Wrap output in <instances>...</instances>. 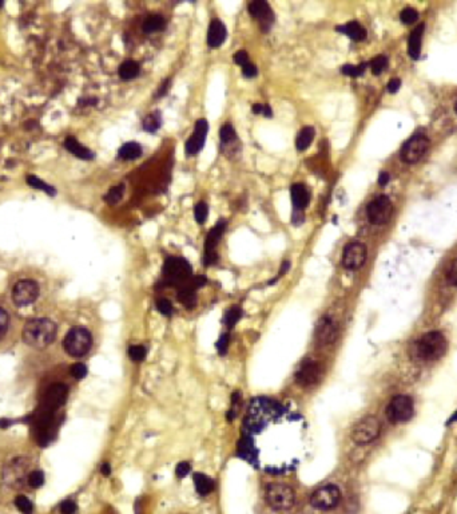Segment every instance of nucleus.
<instances>
[{"mask_svg": "<svg viewBox=\"0 0 457 514\" xmlns=\"http://www.w3.org/2000/svg\"><path fill=\"white\" fill-rule=\"evenodd\" d=\"M244 315V311L240 305H233L232 308H228L225 314V318H223V322H225L227 329H233L237 326V323L240 322L241 318Z\"/></svg>", "mask_w": 457, "mask_h": 514, "instance_id": "obj_32", "label": "nucleus"}, {"mask_svg": "<svg viewBox=\"0 0 457 514\" xmlns=\"http://www.w3.org/2000/svg\"><path fill=\"white\" fill-rule=\"evenodd\" d=\"M28 463L26 462V459L18 458L14 459L11 462V465L8 466V470H6L4 475H8V484H19L20 481H23V478L26 475V470Z\"/></svg>", "mask_w": 457, "mask_h": 514, "instance_id": "obj_23", "label": "nucleus"}, {"mask_svg": "<svg viewBox=\"0 0 457 514\" xmlns=\"http://www.w3.org/2000/svg\"><path fill=\"white\" fill-rule=\"evenodd\" d=\"M207 216H209V205L205 201H199L194 207V220L199 225H203L206 222Z\"/></svg>", "mask_w": 457, "mask_h": 514, "instance_id": "obj_37", "label": "nucleus"}, {"mask_svg": "<svg viewBox=\"0 0 457 514\" xmlns=\"http://www.w3.org/2000/svg\"><path fill=\"white\" fill-rule=\"evenodd\" d=\"M123 196H125V184H119V185L112 186V188L104 194L103 200L106 201L108 205H117L119 201L122 200Z\"/></svg>", "mask_w": 457, "mask_h": 514, "instance_id": "obj_33", "label": "nucleus"}, {"mask_svg": "<svg viewBox=\"0 0 457 514\" xmlns=\"http://www.w3.org/2000/svg\"><path fill=\"white\" fill-rule=\"evenodd\" d=\"M335 31L342 35H347L352 41L361 42L366 38V30L361 26V23L357 20H352L349 23L341 24V26L335 27Z\"/></svg>", "mask_w": 457, "mask_h": 514, "instance_id": "obj_21", "label": "nucleus"}, {"mask_svg": "<svg viewBox=\"0 0 457 514\" xmlns=\"http://www.w3.org/2000/svg\"><path fill=\"white\" fill-rule=\"evenodd\" d=\"M8 324H10V316H8V314L4 311L3 308H0V340L7 333Z\"/></svg>", "mask_w": 457, "mask_h": 514, "instance_id": "obj_45", "label": "nucleus"}, {"mask_svg": "<svg viewBox=\"0 0 457 514\" xmlns=\"http://www.w3.org/2000/svg\"><path fill=\"white\" fill-rule=\"evenodd\" d=\"M190 471H192V465L188 462H186V461L179 462L177 465V467H175V475H177L178 478H181V479L186 477Z\"/></svg>", "mask_w": 457, "mask_h": 514, "instance_id": "obj_46", "label": "nucleus"}, {"mask_svg": "<svg viewBox=\"0 0 457 514\" xmlns=\"http://www.w3.org/2000/svg\"><path fill=\"white\" fill-rule=\"evenodd\" d=\"M142 146L137 142H127L122 145L118 150V158H122L125 161H133L142 156Z\"/></svg>", "mask_w": 457, "mask_h": 514, "instance_id": "obj_29", "label": "nucleus"}, {"mask_svg": "<svg viewBox=\"0 0 457 514\" xmlns=\"http://www.w3.org/2000/svg\"><path fill=\"white\" fill-rule=\"evenodd\" d=\"M209 122L205 118L198 119L194 126V131L184 145V153L187 156H197L205 146L206 135L209 133Z\"/></svg>", "mask_w": 457, "mask_h": 514, "instance_id": "obj_16", "label": "nucleus"}, {"mask_svg": "<svg viewBox=\"0 0 457 514\" xmlns=\"http://www.w3.org/2000/svg\"><path fill=\"white\" fill-rule=\"evenodd\" d=\"M392 213H393V205L387 196L376 197L366 207V215H368L369 221L374 225H383V224L389 221Z\"/></svg>", "mask_w": 457, "mask_h": 514, "instance_id": "obj_11", "label": "nucleus"}, {"mask_svg": "<svg viewBox=\"0 0 457 514\" xmlns=\"http://www.w3.org/2000/svg\"><path fill=\"white\" fill-rule=\"evenodd\" d=\"M70 371L72 378H75L77 381H82L87 375V367L83 363H75L74 366L71 367Z\"/></svg>", "mask_w": 457, "mask_h": 514, "instance_id": "obj_44", "label": "nucleus"}, {"mask_svg": "<svg viewBox=\"0 0 457 514\" xmlns=\"http://www.w3.org/2000/svg\"><path fill=\"white\" fill-rule=\"evenodd\" d=\"M227 38L226 26L219 19H213L207 30V46L210 48H219Z\"/></svg>", "mask_w": 457, "mask_h": 514, "instance_id": "obj_19", "label": "nucleus"}, {"mask_svg": "<svg viewBox=\"0 0 457 514\" xmlns=\"http://www.w3.org/2000/svg\"><path fill=\"white\" fill-rule=\"evenodd\" d=\"M414 414L413 399L408 395H397L387 407V417L392 423H404L412 419Z\"/></svg>", "mask_w": 457, "mask_h": 514, "instance_id": "obj_8", "label": "nucleus"}, {"mask_svg": "<svg viewBox=\"0 0 457 514\" xmlns=\"http://www.w3.org/2000/svg\"><path fill=\"white\" fill-rule=\"evenodd\" d=\"M15 506L18 507V510L22 511L23 514H32L33 506L32 502L30 499L27 498L26 496H18L15 498Z\"/></svg>", "mask_w": 457, "mask_h": 514, "instance_id": "obj_40", "label": "nucleus"}, {"mask_svg": "<svg viewBox=\"0 0 457 514\" xmlns=\"http://www.w3.org/2000/svg\"><path fill=\"white\" fill-rule=\"evenodd\" d=\"M190 284L194 287V288L198 291L199 288H202V287H205V285L207 284V278L206 276H202V275H199V276H194V278H192V280L188 281Z\"/></svg>", "mask_w": 457, "mask_h": 514, "instance_id": "obj_53", "label": "nucleus"}, {"mask_svg": "<svg viewBox=\"0 0 457 514\" xmlns=\"http://www.w3.org/2000/svg\"><path fill=\"white\" fill-rule=\"evenodd\" d=\"M100 473L103 474L104 477H108L111 474V465L108 462H104L102 466H100Z\"/></svg>", "mask_w": 457, "mask_h": 514, "instance_id": "obj_59", "label": "nucleus"}, {"mask_svg": "<svg viewBox=\"0 0 457 514\" xmlns=\"http://www.w3.org/2000/svg\"><path fill=\"white\" fill-rule=\"evenodd\" d=\"M157 310L159 311V314L163 315V316H167V318L171 316L174 312L173 304L166 297H161V299L157 300Z\"/></svg>", "mask_w": 457, "mask_h": 514, "instance_id": "obj_42", "label": "nucleus"}, {"mask_svg": "<svg viewBox=\"0 0 457 514\" xmlns=\"http://www.w3.org/2000/svg\"><path fill=\"white\" fill-rule=\"evenodd\" d=\"M417 18H418V14H417L416 10L412 7L404 8V10L401 11V14H400V19H401V22L405 23V24H412V23L416 22Z\"/></svg>", "mask_w": 457, "mask_h": 514, "instance_id": "obj_43", "label": "nucleus"}, {"mask_svg": "<svg viewBox=\"0 0 457 514\" xmlns=\"http://www.w3.org/2000/svg\"><path fill=\"white\" fill-rule=\"evenodd\" d=\"M26 181H27V184L31 186V188L43 190V192L47 193L48 196H52V197L56 196V189L54 188V186L46 184V182L43 181V180H41V178L35 177V176H27Z\"/></svg>", "mask_w": 457, "mask_h": 514, "instance_id": "obj_34", "label": "nucleus"}, {"mask_svg": "<svg viewBox=\"0 0 457 514\" xmlns=\"http://www.w3.org/2000/svg\"><path fill=\"white\" fill-rule=\"evenodd\" d=\"M263 117H266L268 119L270 118H273V109H272V106H270L269 104H265L263 105Z\"/></svg>", "mask_w": 457, "mask_h": 514, "instance_id": "obj_58", "label": "nucleus"}, {"mask_svg": "<svg viewBox=\"0 0 457 514\" xmlns=\"http://www.w3.org/2000/svg\"><path fill=\"white\" fill-rule=\"evenodd\" d=\"M400 87H401V81H400V79H398V78L391 79V81H389V83H388V86H387L388 91H389V93H391V94L397 93L398 90H400Z\"/></svg>", "mask_w": 457, "mask_h": 514, "instance_id": "obj_55", "label": "nucleus"}, {"mask_svg": "<svg viewBox=\"0 0 457 514\" xmlns=\"http://www.w3.org/2000/svg\"><path fill=\"white\" fill-rule=\"evenodd\" d=\"M178 300L179 303L183 304L188 310H193L198 304V296H197V289L190 283L181 287L178 291Z\"/></svg>", "mask_w": 457, "mask_h": 514, "instance_id": "obj_26", "label": "nucleus"}, {"mask_svg": "<svg viewBox=\"0 0 457 514\" xmlns=\"http://www.w3.org/2000/svg\"><path fill=\"white\" fill-rule=\"evenodd\" d=\"M242 74H244L245 78L247 79H253L258 75V68L255 64H253L251 62H249L246 66L242 67Z\"/></svg>", "mask_w": 457, "mask_h": 514, "instance_id": "obj_50", "label": "nucleus"}, {"mask_svg": "<svg viewBox=\"0 0 457 514\" xmlns=\"http://www.w3.org/2000/svg\"><path fill=\"white\" fill-rule=\"evenodd\" d=\"M170 87H171V78L165 79V81L161 83V86H159L157 94H155V99H159V98H162V96L166 95L167 91L170 90Z\"/></svg>", "mask_w": 457, "mask_h": 514, "instance_id": "obj_51", "label": "nucleus"}, {"mask_svg": "<svg viewBox=\"0 0 457 514\" xmlns=\"http://www.w3.org/2000/svg\"><path fill=\"white\" fill-rule=\"evenodd\" d=\"M56 336L55 323L47 318L31 319L23 328V340L27 346L43 350L54 341Z\"/></svg>", "mask_w": 457, "mask_h": 514, "instance_id": "obj_1", "label": "nucleus"}, {"mask_svg": "<svg viewBox=\"0 0 457 514\" xmlns=\"http://www.w3.org/2000/svg\"><path fill=\"white\" fill-rule=\"evenodd\" d=\"M219 137H221L222 146L234 144V142L238 140L236 129H234V126H233L232 123H225V125L222 126L221 131H219Z\"/></svg>", "mask_w": 457, "mask_h": 514, "instance_id": "obj_35", "label": "nucleus"}, {"mask_svg": "<svg viewBox=\"0 0 457 514\" xmlns=\"http://www.w3.org/2000/svg\"><path fill=\"white\" fill-rule=\"evenodd\" d=\"M12 423H14V422L10 421V419L2 418V419H0V429H8V427H10V426H11Z\"/></svg>", "mask_w": 457, "mask_h": 514, "instance_id": "obj_61", "label": "nucleus"}, {"mask_svg": "<svg viewBox=\"0 0 457 514\" xmlns=\"http://www.w3.org/2000/svg\"><path fill=\"white\" fill-rule=\"evenodd\" d=\"M321 375V367L317 362H314L312 359H305L301 366L295 372V381L303 387L308 386H313L317 383Z\"/></svg>", "mask_w": 457, "mask_h": 514, "instance_id": "obj_17", "label": "nucleus"}, {"mask_svg": "<svg viewBox=\"0 0 457 514\" xmlns=\"http://www.w3.org/2000/svg\"><path fill=\"white\" fill-rule=\"evenodd\" d=\"M291 205L295 211L303 212L310 203V192L303 184H294L290 188Z\"/></svg>", "mask_w": 457, "mask_h": 514, "instance_id": "obj_20", "label": "nucleus"}, {"mask_svg": "<svg viewBox=\"0 0 457 514\" xmlns=\"http://www.w3.org/2000/svg\"><path fill=\"white\" fill-rule=\"evenodd\" d=\"M290 221L291 224L294 226H301L305 222V215H303V212L301 211H295V209H293V212H291V218H290Z\"/></svg>", "mask_w": 457, "mask_h": 514, "instance_id": "obj_52", "label": "nucleus"}, {"mask_svg": "<svg viewBox=\"0 0 457 514\" xmlns=\"http://www.w3.org/2000/svg\"><path fill=\"white\" fill-rule=\"evenodd\" d=\"M165 27H166V19L163 18L162 15H159V14H154V15H150L146 18V20L143 22V26H142V30H143L144 33H154L158 32V31H162Z\"/></svg>", "mask_w": 457, "mask_h": 514, "instance_id": "obj_30", "label": "nucleus"}, {"mask_svg": "<svg viewBox=\"0 0 457 514\" xmlns=\"http://www.w3.org/2000/svg\"><path fill=\"white\" fill-rule=\"evenodd\" d=\"M194 486H196V492L202 497L210 494L215 488L213 479L210 477H207L206 474L202 473L194 474Z\"/></svg>", "mask_w": 457, "mask_h": 514, "instance_id": "obj_28", "label": "nucleus"}, {"mask_svg": "<svg viewBox=\"0 0 457 514\" xmlns=\"http://www.w3.org/2000/svg\"><path fill=\"white\" fill-rule=\"evenodd\" d=\"M429 148V140L424 133H416L406 141L401 149V159L406 163L418 162L427 154Z\"/></svg>", "mask_w": 457, "mask_h": 514, "instance_id": "obj_9", "label": "nucleus"}, {"mask_svg": "<svg viewBox=\"0 0 457 514\" xmlns=\"http://www.w3.org/2000/svg\"><path fill=\"white\" fill-rule=\"evenodd\" d=\"M45 484V473L42 470H33L28 475V485L33 489H39Z\"/></svg>", "mask_w": 457, "mask_h": 514, "instance_id": "obj_41", "label": "nucleus"}, {"mask_svg": "<svg viewBox=\"0 0 457 514\" xmlns=\"http://www.w3.org/2000/svg\"><path fill=\"white\" fill-rule=\"evenodd\" d=\"M140 74V64L137 60L127 59L118 67V75L122 81H133Z\"/></svg>", "mask_w": 457, "mask_h": 514, "instance_id": "obj_25", "label": "nucleus"}, {"mask_svg": "<svg viewBox=\"0 0 457 514\" xmlns=\"http://www.w3.org/2000/svg\"><path fill=\"white\" fill-rule=\"evenodd\" d=\"M341 492L335 485H326L317 489L310 497V505L318 510H332L338 506Z\"/></svg>", "mask_w": 457, "mask_h": 514, "instance_id": "obj_10", "label": "nucleus"}, {"mask_svg": "<svg viewBox=\"0 0 457 514\" xmlns=\"http://www.w3.org/2000/svg\"><path fill=\"white\" fill-rule=\"evenodd\" d=\"M388 58L385 55H378L370 62V68L374 75H380L384 70H387Z\"/></svg>", "mask_w": 457, "mask_h": 514, "instance_id": "obj_39", "label": "nucleus"}, {"mask_svg": "<svg viewBox=\"0 0 457 514\" xmlns=\"http://www.w3.org/2000/svg\"><path fill=\"white\" fill-rule=\"evenodd\" d=\"M64 148H66L71 154H74L78 158L85 159V161H91V159L95 158V154H94L89 148H86V146H83L82 144H79L77 138L74 137L66 138V141H64Z\"/></svg>", "mask_w": 457, "mask_h": 514, "instance_id": "obj_24", "label": "nucleus"}, {"mask_svg": "<svg viewBox=\"0 0 457 514\" xmlns=\"http://www.w3.org/2000/svg\"><path fill=\"white\" fill-rule=\"evenodd\" d=\"M337 335H338L337 323L329 316H324L321 319L316 327V340L321 346H329V344L334 343Z\"/></svg>", "mask_w": 457, "mask_h": 514, "instance_id": "obj_18", "label": "nucleus"}, {"mask_svg": "<svg viewBox=\"0 0 457 514\" xmlns=\"http://www.w3.org/2000/svg\"><path fill=\"white\" fill-rule=\"evenodd\" d=\"M366 66H368V63H360L357 66L351 64V63H347V64H344V66L341 67V73H342L345 77L358 78V77L364 75V73H365L366 70Z\"/></svg>", "mask_w": 457, "mask_h": 514, "instance_id": "obj_36", "label": "nucleus"}, {"mask_svg": "<svg viewBox=\"0 0 457 514\" xmlns=\"http://www.w3.org/2000/svg\"><path fill=\"white\" fill-rule=\"evenodd\" d=\"M163 284L170 287H183L192 280L193 268L187 260L179 256L167 257L162 266Z\"/></svg>", "mask_w": 457, "mask_h": 514, "instance_id": "obj_2", "label": "nucleus"}, {"mask_svg": "<svg viewBox=\"0 0 457 514\" xmlns=\"http://www.w3.org/2000/svg\"><path fill=\"white\" fill-rule=\"evenodd\" d=\"M366 253H368L366 247L362 243H358V241L349 243L345 245L342 252V260H341L342 266L349 270L360 269L365 264Z\"/></svg>", "mask_w": 457, "mask_h": 514, "instance_id": "obj_13", "label": "nucleus"}, {"mask_svg": "<svg viewBox=\"0 0 457 514\" xmlns=\"http://www.w3.org/2000/svg\"><path fill=\"white\" fill-rule=\"evenodd\" d=\"M233 60H234L236 64H238V66L241 67L246 66L247 63L250 62V60H249V55H247V52L245 51V50L237 51L236 54H234V56H233Z\"/></svg>", "mask_w": 457, "mask_h": 514, "instance_id": "obj_48", "label": "nucleus"}, {"mask_svg": "<svg viewBox=\"0 0 457 514\" xmlns=\"http://www.w3.org/2000/svg\"><path fill=\"white\" fill-rule=\"evenodd\" d=\"M448 350V341L440 331H431L417 341V356L423 360L433 362L445 355Z\"/></svg>", "mask_w": 457, "mask_h": 514, "instance_id": "obj_3", "label": "nucleus"}, {"mask_svg": "<svg viewBox=\"0 0 457 514\" xmlns=\"http://www.w3.org/2000/svg\"><path fill=\"white\" fill-rule=\"evenodd\" d=\"M39 296V285L32 280H22L12 289V300L18 307H27L35 303Z\"/></svg>", "mask_w": 457, "mask_h": 514, "instance_id": "obj_14", "label": "nucleus"}, {"mask_svg": "<svg viewBox=\"0 0 457 514\" xmlns=\"http://www.w3.org/2000/svg\"><path fill=\"white\" fill-rule=\"evenodd\" d=\"M147 356V350L143 346H131L129 348V358L133 360V362L140 363L143 362L144 359Z\"/></svg>", "mask_w": 457, "mask_h": 514, "instance_id": "obj_38", "label": "nucleus"}, {"mask_svg": "<svg viewBox=\"0 0 457 514\" xmlns=\"http://www.w3.org/2000/svg\"><path fill=\"white\" fill-rule=\"evenodd\" d=\"M381 431V423L376 417H365L361 421L358 422L357 425L353 427L352 431V439L356 444L364 446L376 439L377 436L380 435Z\"/></svg>", "mask_w": 457, "mask_h": 514, "instance_id": "obj_7", "label": "nucleus"}, {"mask_svg": "<svg viewBox=\"0 0 457 514\" xmlns=\"http://www.w3.org/2000/svg\"><path fill=\"white\" fill-rule=\"evenodd\" d=\"M161 126H162V115L159 111H154L142 119V129L150 134L157 133Z\"/></svg>", "mask_w": 457, "mask_h": 514, "instance_id": "obj_31", "label": "nucleus"}, {"mask_svg": "<svg viewBox=\"0 0 457 514\" xmlns=\"http://www.w3.org/2000/svg\"><path fill=\"white\" fill-rule=\"evenodd\" d=\"M59 510L62 514H74L77 511V503L71 499H66L60 503Z\"/></svg>", "mask_w": 457, "mask_h": 514, "instance_id": "obj_49", "label": "nucleus"}, {"mask_svg": "<svg viewBox=\"0 0 457 514\" xmlns=\"http://www.w3.org/2000/svg\"><path fill=\"white\" fill-rule=\"evenodd\" d=\"M446 279H448V281H449L450 284L457 287V261L453 265L450 266L449 272L446 273Z\"/></svg>", "mask_w": 457, "mask_h": 514, "instance_id": "obj_54", "label": "nucleus"}, {"mask_svg": "<svg viewBox=\"0 0 457 514\" xmlns=\"http://www.w3.org/2000/svg\"><path fill=\"white\" fill-rule=\"evenodd\" d=\"M226 225L227 222L226 220H219L217 221V224L209 230V233L206 234V238H205V252H203V259L202 263L205 266H210L214 265L219 260V256L217 253V245L219 244V241L222 240V236L225 233Z\"/></svg>", "mask_w": 457, "mask_h": 514, "instance_id": "obj_6", "label": "nucleus"}, {"mask_svg": "<svg viewBox=\"0 0 457 514\" xmlns=\"http://www.w3.org/2000/svg\"><path fill=\"white\" fill-rule=\"evenodd\" d=\"M456 113H457V102H456Z\"/></svg>", "mask_w": 457, "mask_h": 514, "instance_id": "obj_64", "label": "nucleus"}, {"mask_svg": "<svg viewBox=\"0 0 457 514\" xmlns=\"http://www.w3.org/2000/svg\"><path fill=\"white\" fill-rule=\"evenodd\" d=\"M314 135H316V129L313 126H303L301 131L297 135V140H295V148L298 152H305L309 149V146L312 145L314 140Z\"/></svg>", "mask_w": 457, "mask_h": 514, "instance_id": "obj_27", "label": "nucleus"}, {"mask_svg": "<svg viewBox=\"0 0 457 514\" xmlns=\"http://www.w3.org/2000/svg\"><path fill=\"white\" fill-rule=\"evenodd\" d=\"M290 266H291V263L289 261V260H285L284 263L281 264L280 266V273H278V276L277 278L280 279L281 276H284V275H286L289 272V269H290Z\"/></svg>", "mask_w": 457, "mask_h": 514, "instance_id": "obj_56", "label": "nucleus"}, {"mask_svg": "<svg viewBox=\"0 0 457 514\" xmlns=\"http://www.w3.org/2000/svg\"><path fill=\"white\" fill-rule=\"evenodd\" d=\"M247 11H249L251 18L258 20L259 28H261L262 32L268 33L273 28L274 22H276V16H274L273 10H272V7H270L268 2H265V0L250 2V3L247 4Z\"/></svg>", "mask_w": 457, "mask_h": 514, "instance_id": "obj_12", "label": "nucleus"}, {"mask_svg": "<svg viewBox=\"0 0 457 514\" xmlns=\"http://www.w3.org/2000/svg\"><path fill=\"white\" fill-rule=\"evenodd\" d=\"M92 336L89 329L83 327H74L68 331V333L63 340L64 351L72 358H82L91 350Z\"/></svg>", "mask_w": 457, "mask_h": 514, "instance_id": "obj_4", "label": "nucleus"}, {"mask_svg": "<svg viewBox=\"0 0 457 514\" xmlns=\"http://www.w3.org/2000/svg\"><path fill=\"white\" fill-rule=\"evenodd\" d=\"M391 180V176L388 172H381L380 176H378V185L380 186H387L388 182Z\"/></svg>", "mask_w": 457, "mask_h": 514, "instance_id": "obj_57", "label": "nucleus"}, {"mask_svg": "<svg viewBox=\"0 0 457 514\" xmlns=\"http://www.w3.org/2000/svg\"><path fill=\"white\" fill-rule=\"evenodd\" d=\"M68 396V389L63 383H54L46 390L45 395L42 398L41 408L51 413H56V410L62 407Z\"/></svg>", "mask_w": 457, "mask_h": 514, "instance_id": "obj_15", "label": "nucleus"}, {"mask_svg": "<svg viewBox=\"0 0 457 514\" xmlns=\"http://www.w3.org/2000/svg\"><path fill=\"white\" fill-rule=\"evenodd\" d=\"M251 111H253V114H255V115L263 114V105H262V104H254V105H253V108H251Z\"/></svg>", "mask_w": 457, "mask_h": 514, "instance_id": "obj_60", "label": "nucleus"}, {"mask_svg": "<svg viewBox=\"0 0 457 514\" xmlns=\"http://www.w3.org/2000/svg\"><path fill=\"white\" fill-rule=\"evenodd\" d=\"M228 336L226 335V333H223L219 339H218V341L215 343V348H217V351L219 355H225L226 352H227V348H228Z\"/></svg>", "mask_w": 457, "mask_h": 514, "instance_id": "obj_47", "label": "nucleus"}, {"mask_svg": "<svg viewBox=\"0 0 457 514\" xmlns=\"http://www.w3.org/2000/svg\"><path fill=\"white\" fill-rule=\"evenodd\" d=\"M266 502L273 510H289L295 502L294 490L285 484H270L265 490Z\"/></svg>", "mask_w": 457, "mask_h": 514, "instance_id": "obj_5", "label": "nucleus"}, {"mask_svg": "<svg viewBox=\"0 0 457 514\" xmlns=\"http://www.w3.org/2000/svg\"><path fill=\"white\" fill-rule=\"evenodd\" d=\"M456 422H457V411L454 413L453 415H452V417H450L449 421L446 422V425H452V423H456Z\"/></svg>", "mask_w": 457, "mask_h": 514, "instance_id": "obj_62", "label": "nucleus"}, {"mask_svg": "<svg viewBox=\"0 0 457 514\" xmlns=\"http://www.w3.org/2000/svg\"><path fill=\"white\" fill-rule=\"evenodd\" d=\"M424 31H425V24L421 23L418 26L413 30V32L410 33L409 37V43H408V54L412 59H418L421 54V42H423V37H424Z\"/></svg>", "mask_w": 457, "mask_h": 514, "instance_id": "obj_22", "label": "nucleus"}, {"mask_svg": "<svg viewBox=\"0 0 457 514\" xmlns=\"http://www.w3.org/2000/svg\"><path fill=\"white\" fill-rule=\"evenodd\" d=\"M3 6H4V3H3V2H0V8L3 7Z\"/></svg>", "mask_w": 457, "mask_h": 514, "instance_id": "obj_63", "label": "nucleus"}]
</instances>
